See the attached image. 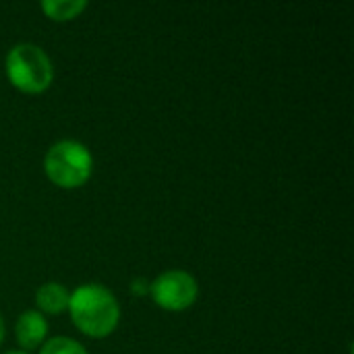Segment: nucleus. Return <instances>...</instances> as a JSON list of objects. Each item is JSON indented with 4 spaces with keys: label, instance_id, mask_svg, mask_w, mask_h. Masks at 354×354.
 Listing matches in <instances>:
<instances>
[{
    "label": "nucleus",
    "instance_id": "1",
    "mask_svg": "<svg viewBox=\"0 0 354 354\" xmlns=\"http://www.w3.org/2000/svg\"><path fill=\"white\" fill-rule=\"evenodd\" d=\"M73 326L87 338L102 340L116 332L120 324V303L116 295L100 282H87L71 292L66 309Z\"/></svg>",
    "mask_w": 354,
    "mask_h": 354
},
{
    "label": "nucleus",
    "instance_id": "2",
    "mask_svg": "<svg viewBox=\"0 0 354 354\" xmlns=\"http://www.w3.org/2000/svg\"><path fill=\"white\" fill-rule=\"evenodd\" d=\"M4 73L15 89L29 95L44 93L54 81L52 58L33 41H19L6 52Z\"/></svg>",
    "mask_w": 354,
    "mask_h": 354
},
{
    "label": "nucleus",
    "instance_id": "3",
    "mask_svg": "<svg viewBox=\"0 0 354 354\" xmlns=\"http://www.w3.org/2000/svg\"><path fill=\"white\" fill-rule=\"evenodd\" d=\"M44 172L48 180L60 189H79L93 174V156L85 143L77 139H60L48 147L44 156Z\"/></svg>",
    "mask_w": 354,
    "mask_h": 354
},
{
    "label": "nucleus",
    "instance_id": "4",
    "mask_svg": "<svg viewBox=\"0 0 354 354\" xmlns=\"http://www.w3.org/2000/svg\"><path fill=\"white\" fill-rule=\"evenodd\" d=\"M199 282L187 270H166L149 280V299L164 311H185L195 305Z\"/></svg>",
    "mask_w": 354,
    "mask_h": 354
},
{
    "label": "nucleus",
    "instance_id": "5",
    "mask_svg": "<svg viewBox=\"0 0 354 354\" xmlns=\"http://www.w3.org/2000/svg\"><path fill=\"white\" fill-rule=\"evenodd\" d=\"M48 332H50L48 319L37 309L23 311L15 322V340L19 344V351L25 353L37 351L48 340Z\"/></svg>",
    "mask_w": 354,
    "mask_h": 354
},
{
    "label": "nucleus",
    "instance_id": "6",
    "mask_svg": "<svg viewBox=\"0 0 354 354\" xmlns=\"http://www.w3.org/2000/svg\"><path fill=\"white\" fill-rule=\"evenodd\" d=\"M71 290L60 282H44L35 290V307L41 315H62L68 309Z\"/></svg>",
    "mask_w": 354,
    "mask_h": 354
},
{
    "label": "nucleus",
    "instance_id": "7",
    "mask_svg": "<svg viewBox=\"0 0 354 354\" xmlns=\"http://www.w3.org/2000/svg\"><path fill=\"white\" fill-rule=\"evenodd\" d=\"M39 8L44 10L48 19L62 23V21L77 19L87 8V2L85 0H41Z\"/></svg>",
    "mask_w": 354,
    "mask_h": 354
},
{
    "label": "nucleus",
    "instance_id": "8",
    "mask_svg": "<svg viewBox=\"0 0 354 354\" xmlns=\"http://www.w3.org/2000/svg\"><path fill=\"white\" fill-rule=\"evenodd\" d=\"M39 354H89L87 348L68 336H54L48 338L41 346H39Z\"/></svg>",
    "mask_w": 354,
    "mask_h": 354
},
{
    "label": "nucleus",
    "instance_id": "9",
    "mask_svg": "<svg viewBox=\"0 0 354 354\" xmlns=\"http://www.w3.org/2000/svg\"><path fill=\"white\" fill-rule=\"evenodd\" d=\"M131 292L133 295H141V297H149V280L145 278H135L131 282Z\"/></svg>",
    "mask_w": 354,
    "mask_h": 354
},
{
    "label": "nucleus",
    "instance_id": "10",
    "mask_svg": "<svg viewBox=\"0 0 354 354\" xmlns=\"http://www.w3.org/2000/svg\"><path fill=\"white\" fill-rule=\"evenodd\" d=\"M4 338H6V324H4V317L0 313V344L4 342Z\"/></svg>",
    "mask_w": 354,
    "mask_h": 354
},
{
    "label": "nucleus",
    "instance_id": "11",
    "mask_svg": "<svg viewBox=\"0 0 354 354\" xmlns=\"http://www.w3.org/2000/svg\"><path fill=\"white\" fill-rule=\"evenodd\" d=\"M4 354H29V353H25V351H6Z\"/></svg>",
    "mask_w": 354,
    "mask_h": 354
}]
</instances>
